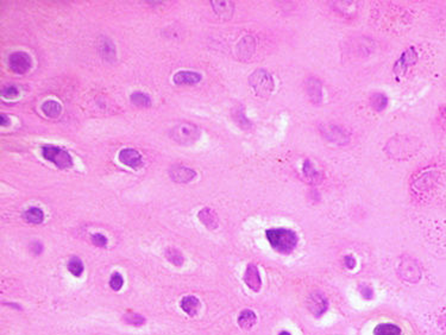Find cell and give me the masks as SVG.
Returning <instances> with one entry per match:
<instances>
[{"instance_id":"cell-24","label":"cell","mask_w":446,"mask_h":335,"mask_svg":"<svg viewBox=\"0 0 446 335\" xmlns=\"http://www.w3.org/2000/svg\"><path fill=\"white\" fill-rule=\"evenodd\" d=\"M166 257L170 263H173V264L176 266H181L184 262V258L182 256V253H181V252L176 249H167Z\"/></svg>"},{"instance_id":"cell-27","label":"cell","mask_w":446,"mask_h":335,"mask_svg":"<svg viewBox=\"0 0 446 335\" xmlns=\"http://www.w3.org/2000/svg\"><path fill=\"white\" fill-rule=\"evenodd\" d=\"M90 240H92V243L98 247H105L107 245V238L104 234H101V233H95V234H93L92 237H90Z\"/></svg>"},{"instance_id":"cell-12","label":"cell","mask_w":446,"mask_h":335,"mask_svg":"<svg viewBox=\"0 0 446 335\" xmlns=\"http://www.w3.org/2000/svg\"><path fill=\"white\" fill-rule=\"evenodd\" d=\"M174 82L178 86H188V84H195L201 81V75L195 71H178L174 75Z\"/></svg>"},{"instance_id":"cell-2","label":"cell","mask_w":446,"mask_h":335,"mask_svg":"<svg viewBox=\"0 0 446 335\" xmlns=\"http://www.w3.org/2000/svg\"><path fill=\"white\" fill-rule=\"evenodd\" d=\"M42 156L44 159L51 162L55 167L60 169H69L73 167V158L69 152L63 150L62 147H55V145H43Z\"/></svg>"},{"instance_id":"cell-23","label":"cell","mask_w":446,"mask_h":335,"mask_svg":"<svg viewBox=\"0 0 446 335\" xmlns=\"http://www.w3.org/2000/svg\"><path fill=\"white\" fill-rule=\"evenodd\" d=\"M131 103L138 107H149L151 105V99L144 93L136 92L131 95Z\"/></svg>"},{"instance_id":"cell-15","label":"cell","mask_w":446,"mask_h":335,"mask_svg":"<svg viewBox=\"0 0 446 335\" xmlns=\"http://www.w3.org/2000/svg\"><path fill=\"white\" fill-rule=\"evenodd\" d=\"M198 218L200 219V221L205 225L207 229L216 230L218 227V219H217L216 213L210 208H203L198 214Z\"/></svg>"},{"instance_id":"cell-8","label":"cell","mask_w":446,"mask_h":335,"mask_svg":"<svg viewBox=\"0 0 446 335\" xmlns=\"http://www.w3.org/2000/svg\"><path fill=\"white\" fill-rule=\"evenodd\" d=\"M329 308V302L326 297L321 295L320 293H314L308 298V309L311 310L313 315L316 317H320L321 315L326 312Z\"/></svg>"},{"instance_id":"cell-4","label":"cell","mask_w":446,"mask_h":335,"mask_svg":"<svg viewBox=\"0 0 446 335\" xmlns=\"http://www.w3.org/2000/svg\"><path fill=\"white\" fill-rule=\"evenodd\" d=\"M200 131L195 125L182 123L172 130V138L180 144H191L199 138Z\"/></svg>"},{"instance_id":"cell-31","label":"cell","mask_w":446,"mask_h":335,"mask_svg":"<svg viewBox=\"0 0 446 335\" xmlns=\"http://www.w3.org/2000/svg\"><path fill=\"white\" fill-rule=\"evenodd\" d=\"M344 264H345L346 268L351 270V269H354L356 266V259L352 256H346L344 257Z\"/></svg>"},{"instance_id":"cell-14","label":"cell","mask_w":446,"mask_h":335,"mask_svg":"<svg viewBox=\"0 0 446 335\" xmlns=\"http://www.w3.org/2000/svg\"><path fill=\"white\" fill-rule=\"evenodd\" d=\"M181 309L189 316H195L200 308V301L195 296H184L180 303Z\"/></svg>"},{"instance_id":"cell-7","label":"cell","mask_w":446,"mask_h":335,"mask_svg":"<svg viewBox=\"0 0 446 335\" xmlns=\"http://www.w3.org/2000/svg\"><path fill=\"white\" fill-rule=\"evenodd\" d=\"M9 65L16 74H25L31 68V57L23 51H17L10 55Z\"/></svg>"},{"instance_id":"cell-13","label":"cell","mask_w":446,"mask_h":335,"mask_svg":"<svg viewBox=\"0 0 446 335\" xmlns=\"http://www.w3.org/2000/svg\"><path fill=\"white\" fill-rule=\"evenodd\" d=\"M306 90L308 97H310L313 103H320L321 99H323V88H321V84L319 82L318 79H308L306 84Z\"/></svg>"},{"instance_id":"cell-10","label":"cell","mask_w":446,"mask_h":335,"mask_svg":"<svg viewBox=\"0 0 446 335\" xmlns=\"http://www.w3.org/2000/svg\"><path fill=\"white\" fill-rule=\"evenodd\" d=\"M119 161L124 166L130 167L132 169H138L142 167V156L134 149H124L119 152Z\"/></svg>"},{"instance_id":"cell-26","label":"cell","mask_w":446,"mask_h":335,"mask_svg":"<svg viewBox=\"0 0 446 335\" xmlns=\"http://www.w3.org/2000/svg\"><path fill=\"white\" fill-rule=\"evenodd\" d=\"M124 278L119 272L112 273L111 279H110V287L113 291H119L123 288Z\"/></svg>"},{"instance_id":"cell-6","label":"cell","mask_w":446,"mask_h":335,"mask_svg":"<svg viewBox=\"0 0 446 335\" xmlns=\"http://www.w3.org/2000/svg\"><path fill=\"white\" fill-rule=\"evenodd\" d=\"M418 60V54L415 51L414 48H409L407 49L404 53L401 55L400 59L396 61L395 64H394V74H395L396 78H402L406 73L408 67L414 64Z\"/></svg>"},{"instance_id":"cell-29","label":"cell","mask_w":446,"mask_h":335,"mask_svg":"<svg viewBox=\"0 0 446 335\" xmlns=\"http://www.w3.org/2000/svg\"><path fill=\"white\" fill-rule=\"evenodd\" d=\"M304 174H305V176L306 177H312V178H314L316 176V171L314 169H313V167H312V164H311V162L310 161H305V163H304Z\"/></svg>"},{"instance_id":"cell-3","label":"cell","mask_w":446,"mask_h":335,"mask_svg":"<svg viewBox=\"0 0 446 335\" xmlns=\"http://www.w3.org/2000/svg\"><path fill=\"white\" fill-rule=\"evenodd\" d=\"M249 84L256 94L262 98L269 97L272 89H274L272 76L264 69H258L254 71L249 78Z\"/></svg>"},{"instance_id":"cell-18","label":"cell","mask_w":446,"mask_h":335,"mask_svg":"<svg viewBox=\"0 0 446 335\" xmlns=\"http://www.w3.org/2000/svg\"><path fill=\"white\" fill-rule=\"evenodd\" d=\"M374 335H403L399 326L394 323H379L374 329Z\"/></svg>"},{"instance_id":"cell-32","label":"cell","mask_w":446,"mask_h":335,"mask_svg":"<svg viewBox=\"0 0 446 335\" xmlns=\"http://www.w3.org/2000/svg\"><path fill=\"white\" fill-rule=\"evenodd\" d=\"M31 250L35 252V253H41L43 250V247H42V245H41V243L35 241V243L31 244Z\"/></svg>"},{"instance_id":"cell-22","label":"cell","mask_w":446,"mask_h":335,"mask_svg":"<svg viewBox=\"0 0 446 335\" xmlns=\"http://www.w3.org/2000/svg\"><path fill=\"white\" fill-rule=\"evenodd\" d=\"M84 264H82L81 259L78 257H71L68 262V271L73 274L74 277H81V274L84 273Z\"/></svg>"},{"instance_id":"cell-33","label":"cell","mask_w":446,"mask_h":335,"mask_svg":"<svg viewBox=\"0 0 446 335\" xmlns=\"http://www.w3.org/2000/svg\"><path fill=\"white\" fill-rule=\"evenodd\" d=\"M9 124H10V119L7 115H5V114L0 115V126L5 127V126H9Z\"/></svg>"},{"instance_id":"cell-1","label":"cell","mask_w":446,"mask_h":335,"mask_svg":"<svg viewBox=\"0 0 446 335\" xmlns=\"http://www.w3.org/2000/svg\"><path fill=\"white\" fill-rule=\"evenodd\" d=\"M266 237L269 244L276 252L289 254L297 245V234L289 229H269L266 230Z\"/></svg>"},{"instance_id":"cell-9","label":"cell","mask_w":446,"mask_h":335,"mask_svg":"<svg viewBox=\"0 0 446 335\" xmlns=\"http://www.w3.org/2000/svg\"><path fill=\"white\" fill-rule=\"evenodd\" d=\"M244 282L245 284H246L252 291H255V293L261 290V287H262V279H261L260 271H258L257 266L254 264L247 265L244 273Z\"/></svg>"},{"instance_id":"cell-17","label":"cell","mask_w":446,"mask_h":335,"mask_svg":"<svg viewBox=\"0 0 446 335\" xmlns=\"http://www.w3.org/2000/svg\"><path fill=\"white\" fill-rule=\"evenodd\" d=\"M214 12L223 19H228L232 15L233 4L231 1H212Z\"/></svg>"},{"instance_id":"cell-5","label":"cell","mask_w":446,"mask_h":335,"mask_svg":"<svg viewBox=\"0 0 446 335\" xmlns=\"http://www.w3.org/2000/svg\"><path fill=\"white\" fill-rule=\"evenodd\" d=\"M321 133L327 141L338 145H345L350 142V136L344 128L338 125H324L321 126Z\"/></svg>"},{"instance_id":"cell-34","label":"cell","mask_w":446,"mask_h":335,"mask_svg":"<svg viewBox=\"0 0 446 335\" xmlns=\"http://www.w3.org/2000/svg\"><path fill=\"white\" fill-rule=\"evenodd\" d=\"M279 335H290L288 333V332H281V333Z\"/></svg>"},{"instance_id":"cell-16","label":"cell","mask_w":446,"mask_h":335,"mask_svg":"<svg viewBox=\"0 0 446 335\" xmlns=\"http://www.w3.org/2000/svg\"><path fill=\"white\" fill-rule=\"evenodd\" d=\"M256 321H257V316H256L255 313L250 309L243 310L238 316V325L242 329H244V331L251 329L252 327L256 325Z\"/></svg>"},{"instance_id":"cell-19","label":"cell","mask_w":446,"mask_h":335,"mask_svg":"<svg viewBox=\"0 0 446 335\" xmlns=\"http://www.w3.org/2000/svg\"><path fill=\"white\" fill-rule=\"evenodd\" d=\"M23 218H24V220H25L26 222H29V224H34V225L42 224L44 220V213L41 208L31 207L24 212Z\"/></svg>"},{"instance_id":"cell-28","label":"cell","mask_w":446,"mask_h":335,"mask_svg":"<svg viewBox=\"0 0 446 335\" xmlns=\"http://www.w3.org/2000/svg\"><path fill=\"white\" fill-rule=\"evenodd\" d=\"M1 94H2V97H5L7 99H15L16 97H18L19 90L17 87H15V86H7L2 89Z\"/></svg>"},{"instance_id":"cell-25","label":"cell","mask_w":446,"mask_h":335,"mask_svg":"<svg viewBox=\"0 0 446 335\" xmlns=\"http://www.w3.org/2000/svg\"><path fill=\"white\" fill-rule=\"evenodd\" d=\"M123 318L124 322L132 326H143L145 323V317L139 314H134V313H132V314H125Z\"/></svg>"},{"instance_id":"cell-21","label":"cell","mask_w":446,"mask_h":335,"mask_svg":"<svg viewBox=\"0 0 446 335\" xmlns=\"http://www.w3.org/2000/svg\"><path fill=\"white\" fill-rule=\"evenodd\" d=\"M370 105L377 112L383 111L388 106V98L382 93H374L370 98Z\"/></svg>"},{"instance_id":"cell-11","label":"cell","mask_w":446,"mask_h":335,"mask_svg":"<svg viewBox=\"0 0 446 335\" xmlns=\"http://www.w3.org/2000/svg\"><path fill=\"white\" fill-rule=\"evenodd\" d=\"M195 171L194 170L189 169V168L186 167H174L172 170H170V177L178 183H187L189 181H192L193 178L195 177Z\"/></svg>"},{"instance_id":"cell-20","label":"cell","mask_w":446,"mask_h":335,"mask_svg":"<svg viewBox=\"0 0 446 335\" xmlns=\"http://www.w3.org/2000/svg\"><path fill=\"white\" fill-rule=\"evenodd\" d=\"M43 113L49 118H57L62 112V106L57 101L48 100L42 105Z\"/></svg>"},{"instance_id":"cell-30","label":"cell","mask_w":446,"mask_h":335,"mask_svg":"<svg viewBox=\"0 0 446 335\" xmlns=\"http://www.w3.org/2000/svg\"><path fill=\"white\" fill-rule=\"evenodd\" d=\"M360 293H362V296L364 298H367V300H370V298H373V296H374V291L373 289H371L370 287H367V285H363V287H360Z\"/></svg>"}]
</instances>
